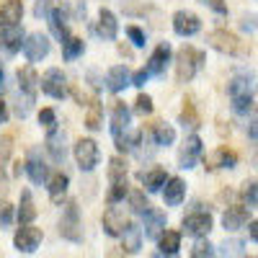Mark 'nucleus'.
<instances>
[{
	"instance_id": "obj_10",
	"label": "nucleus",
	"mask_w": 258,
	"mask_h": 258,
	"mask_svg": "<svg viewBox=\"0 0 258 258\" xmlns=\"http://www.w3.org/2000/svg\"><path fill=\"white\" fill-rule=\"evenodd\" d=\"M173 31L178 36H194L202 31V18L191 11H176L173 13Z\"/></svg>"
},
{
	"instance_id": "obj_39",
	"label": "nucleus",
	"mask_w": 258,
	"mask_h": 258,
	"mask_svg": "<svg viewBox=\"0 0 258 258\" xmlns=\"http://www.w3.org/2000/svg\"><path fill=\"white\" fill-rule=\"evenodd\" d=\"M191 258H214V245L204 238H199L191 248Z\"/></svg>"
},
{
	"instance_id": "obj_49",
	"label": "nucleus",
	"mask_w": 258,
	"mask_h": 258,
	"mask_svg": "<svg viewBox=\"0 0 258 258\" xmlns=\"http://www.w3.org/2000/svg\"><path fill=\"white\" fill-rule=\"evenodd\" d=\"M240 29H243V31H248V34H250V31H255V29H258V21H255V16H243V21H240Z\"/></svg>"
},
{
	"instance_id": "obj_2",
	"label": "nucleus",
	"mask_w": 258,
	"mask_h": 258,
	"mask_svg": "<svg viewBox=\"0 0 258 258\" xmlns=\"http://www.w3.org/2000/svg\"><path fill=\"white\" fill-rule=\"evenodd\" d=\"M204 52L202 49H197V47H183V49H178V54H176V78H178V83H188V80H194V75H197L202 68H204Z\"/></svg>"
},
{
	"instance_id": "obj_9",
	"label": "nucleus",
	"mask_w": 258,
	"mask_h": 258,
	"mask_svg": "<svg viewBox=\"0 0 258 258\" xmlns=\"http://www.w3.org/2000/svg\"><path fill=\"white\" fill-rule=\"evenodd\" d=\"M49 49H52V44H49L47 34H41V31L29 34V36H26V41H24V54H26V59H29V62H39V59H44V57L49 54Z\"/></svg>"
},
{
	"instance_id": "obj_13",
	"label": "nucleus",
	"mask_w": 258,
	"mask_h": 258,
	"mask_svg": "<svg viewBox=\"0 0 258 258\" xmlns=\"http://www.w3.org/2000/svg\"><path fill=\"white\" fill-rule=\"evenodd\" d=\"M199 155H202V140H199V135H188L183 140V145H181V153H178L181 168H194L197 160H199Z\"/></svg>"
},
{
	"instance_id": "obj_26",
	"label": "nucleus",
	"mask_w": 258,
	"mask_h": 258,
	"mask_svg": "<svg viewBox=\"0 0 258 258\" xmlns=\"http://www.w3.org/2000/svg\"><path fill=\"white\" fill-rule=\"evenodd\" d=\"M140 181L145 183V188L150 191V194H155V191H163V186H165V181H168V173L163 168H153V170H142L140 173Z\"/></svg>"
},
{
	"instance_id": "obj_53",
	"label": "nucleus",
	"mask_w": 258,
	"mask_h": 258,
	"mask_svg": "<svg viewBox=\"0 0 258 258\" xmlns=\"http://www.w3.org/2000/svg\"><path fill=\"white\" fill-rule=\"evenodd\" d=\"M6 121H8V103L0 101V124H6Z\"/></svg>"
},
{
	"instance_id": "obj_51",
	"label": "nucleus",
	"mask_w": 258,
	"mask_h": 258,
	"mask_svg": "<svg viewBox=\"0 0 258 258\" xmlns=\"http://www.w3.org/2000/svg\"><path fill=\"white\" fill-rule=\"evenodd\" d=\"M248 137H250L253 142H258V119L250 121V126H248Z\"/></svg>"
},
{
	"instance_id": "obj_20",
	"label": "nucleus",
	"mask_w": 258,
	"mask_h": 258,
	"mask_svg": "<svg viewBox=\"0 0 258 258\" xmlns=\"http://www.w3.org/2000/svg\"><path fill=\"white\" fill-rule=\"evenodd\" d=\"M116 31H119V21H116V16H114L111 11L101 8L98 21H96V34H98L101 39H106V41H111V39H116Z\"/></svg>"
},
{
	"instance_id": "obj_35",
	"label": "nucleus",
	"mask_w": 258,
	"mask_h": 258,
	"mask_svg": "<svg viewBox=\"0 0 258 258\" xmlns=\"http://www.w3.org/2000/svg\"><path fill=\"white\" fill-rule=\"evenodd\" d=\"M243 240H225L217 250V258H243Z\"/></svg>"
},
{
	"instance_id": "obj_50",
	"label": "nucleus",
	"mask_w": 258,
	"mask_h": 258,
	"mask_svg": "<svg viewBox=\"0 0 258 258\" xmlns=\"http://www.w3.org/2000/svg\"><path fill=\"white\" fill-rule=\"evenodd\" d=\"M147 78H150V73H147V70H137V73L132 75V85H137V88H142V85L147 83Z\"/></svg>"
},
{
	"instance_id": "obj_4",
	"label": "nucleus",
	"mask_w": 258,
	"mask_h": 258,
	"mask_svg": "<svg viewBox=\"0 0 258 258\" xmlns=\"http://www.w3.org/2000/svg\"><path fill=\"white\" fill-rule=\"evenodd\" d=\"M39 85H41V91H44L47 96H52L57 101H62L64 96H68V78H64V73L59 68H49L44 73V78L39 80Z\"/></svg>"
},
{
	"instance_id": "obj_6",
	"label": "nucleus",
	"mask_w": 258,
	"mask_h": 258,
	"mask_svg": "<svg viewBox=\"0 0 258 258\" xmlns=\"http://www.w3.org/2000/svg\"><path fill=\"white\" fill-rule=\"evenodd\" d=\"M101 160V153H98V145L93 140H78L75 142V163L80 170H93Z\"/></svg>"
},
{
	"instance_id": "obj_34",
	"label": "nucleus",
	"mask_w": 258,
	"mask_h": 258,
	"mask_svg": "<svg viewBox=\"0 0 258 258\" xmlns=\"http://www.w3.org/2000/svg\"><path fill=\"white\" fill-rule=\"evenodd\" d=\"M68 183H70V178L64 176V173H54L52 178H49V183H47V188H49V197L57 202L64 191H68Z\"/></svg>"
},
{
	"instance_id": "obj_8",
	"label": "nucleus",
	"mask_w": 258,
	"mask_h": 258,
	"mask_svg": "<svg viewBox=\"0 0 258 258\" xmlns=\"http://www.w3.org/2000/svg\"><path fill=\"white\" fill-rule=\"evenodd\" d=\"M183 232L194 235V238H207L212 230V214L209 212H191L183 217Z\"/></svg>"
},
{
	"instance_id": "obj_37",
	"label": "nucleus",
	"mask_w": 258,
	"mask_h": 258,
	"mask_svg": "<svg viewBox=\"0 0 258 258\" xmlns=\"http://www.w3.org/2000/svg\"><path fill=\"white\" fill-rule=\"evenodd\" d=\"M126 197H129V207H132V212L145 214V212L150 209V202H147V197H145V191H129Z\"/></svg>"
},
{
	"instance_id": "obj_21",
	"label": "nucleus",
	"mask_w": 258,
	"mask_h": 258,
	"mask_svg": "<svg viewBox=\"0 0 258 258\" xmlns=\"http://www.w3.org/2000/svg\"><path fill=\"white\" fill-rule=\"evenodd\" d=\"M186 197V183L183 178H168L165 186H163V199L168 207H178Z\"/></svg>"
},
{
	"instance_id": "obj_44",
	"label": "nucleus",
	"mask_w": 258,
	"mask_h": 258,
	"mask_svg": "<svg viewBox=\"0 0 258 258\" xmlns=\"http://www.w3.org/2000/svg\"><path fill=\"white\" fill-rule=\"evenodd\" d=\"M11 222H13V207L3 202L0 204V227H11Z\"/></svg>"
},
{
	"instance_id": "obj_52",
	"label": "nucleus",
	"mask_w": 258,
	"mask_h": 258,
	"mask_svg": "<svg viewBox=\"0 0 258 258\" xmlns=\"http://www.w3.org/2000/svg\"><path fill=\"white\" fill-rule=\"evenodd\" d=\"M248 232H250V240L258 243V220H253V222L248 225Z\"/></svg>"
},
{
	"instance_id": "obj_7",
	"label": "nucleus",
	"mask_w": 258,
	"mask_h": 258,
	"mask_svg": "<svg viewBox=\"0 0 258 258\" xmlns=\"http://www.w3.org/2000/svg\"><path fill=\"white\" fill-rule=\"evenodd\" d=\"M13 245L21 253H34L41 245V230L31 227V225H21L16 230V235H13Z\"/></svg>"
},
{
	"instance_id": "obj_38",
	"label": "nucleus",
	"mask_w": 258,
	"mask_h": 258,
	"mask_svg": "<svg viewBox=\"0 0 258 258\" xmlns=\"http://www.w3.org/2000/svg\"><path fill=\"white\" fill-rule=\"evenodd\" d=\"M109 178H111V183L126 181V163L121 158H111L109 160Z\"/></svg>"
},
{
	"instance_id": "obj_24",
	"label": "nucleus",
	"mask_w": 258,
	"mask_h": 258,
	"mask_svg": "<svg viewBox=\"0 0 258 258\" xmlns=\"http://www.w3.org/2000/svg\"><path fill=\"white\" fill-rule=\"evenodd\" d=\"M142 238H145L142 227L129 222V225L124 227V232H121V248H124L126 253H137V250L142 248Z\"/></svg>"
},
{
	"instance_id": "obj_25",
	"label": "nucleus",
	"mask_w": 258,
	"mask_h": 258,
	"mask_svg": "<svg viewBox=\"0 0 258 258\" xmlns=\"http://www.w3.org/2000/svg\"><path fill=\"white\" fill-rule=\"evenodd\" d=\"M18 88L26 98H34L36 96V88H39V75L34 73V68H24L18 70Z\"/></svg>"
},
{
	"instance_id": "obj_46",
	"label": "nucleus",
	"mask_w": 258,
	"mask_h": 258,
	"mask_svg": "<svg viewBox=\"0 0 258 258\" xmlns=\"http://www.w3.org/2000/svg\"><path fill=\"white\" fill-rule=\"evenodd\" d=\"M54 121H57V116H54L52 109H41V111H39V124H44V126L54 129Z\"/></svg>"
},
{
	"instance_id": "obj_36",
	"label": "nucleus",
	"mask_w": 258,
	"mask_h": 258,
	"mask_svg": "<svg viewBox=\"0 0 258 258\" xmlns=\"http://www.w3.org/2000/svg\"><path fill=\"white\" fill-rule=\"evenodd\" d=\"M240 194H243V202H245L248 209L258 207V181H245L243 188H240Z\"/></svg>"
},
{
	"instance_id": "obj_3",
	"label": "nucleus",
	"mask_w": 258,
	"mask_h": 258,
	"mask_svg": "<svg viewBox=\"0 0 258 258\" xmlns=\"http://www.w3.org/2000/svg\"><path fill=\"white\" fill-rule=\"evenodd\" d=\"M59 235L68 238L73 243H80L83 238V230H80V212H78V204L75 202H68L62 212V220H59Z\"/></svg>"
},
{
	"instance_id": "obj_29",
	"label": "nucleus",
	"mask_w": 258,
	"mask_h": 258,
	"mask_svg": "<svg viewBox=\"0 0 258 258\" xmlns=\"http://www.w3.org/2000/svg\"><path fill=\"white\" fill-rule=\"evenodd\" d=\"M158 248H160V253H165V255H176L178 248H181V232L165 230L160 238H158Z\"/></svg>"
},
{
	"instance_id": "obj_30",
	"label": "nucleus",
	"mask_w": 258,
	"mask_h": 258,
	"mask_svg": "<svg viewBox=\"0 0 258 258\" xmlns=\"http://www.w3.org/2000/svg\"><path fill=\"white\" fill-rule=\"evenodd\" d=\"M49 24H52V31H54V36L59 41H64L70 36V31H68V13H64L62 8H54L49 13Z\"/></svg>"
},
{
	"instance_id": "obj_33",
	"label": "nucleus",
	"mask_w": 258,
	"mask_h": 258,
	"mask_svg": "<svg viewBox=\"0 0 258 258\" xmlns=\"http://www.w3.org/2000/svg\"><path fill=\"white\" fill-rule=\"evenodd\" d=\"M83 52H85V41H83V39L68 36V39L62 41V57H64V59H78Z\"/></svg>"
},
{
	"instance_id": "obj_31",
	"label": "nucleus",
	"mask_w": 258,
	"mask_h": 258,
	"mask_svg": "<svg viewBox=\"0 0 258 258\" xmlns=\"http://www.w3.org/2000/svg\"><path fill=\"white\" fill-rule=\"evenodd\" d=\"M207 160H209L212 168H235V163H238V155H235L232 150H227V147H220V150H214Z\"/></svg>"
},
{
	"instance_id": "obj_40",
	"label": "nucleus",
	"mask_w": 258,
	"mask_h": 258,
	"mask_svg": "<svg viewBox=\"0 0 258 258\" xmlns=\"http://www.w3.org/2000/svg\"><path fill=\"white\" fill-rule=\"evenodd\" d=\"M186 106H183V111H181V124L183 126H199V116H197V111H194V103L191 101H183Z\"/></svg>"
},
{
	"instance_id": "obj_23",
	"label": "nucleus",
	"mask_w": 258,
	"mask_h": 258,
	"mask_svg": "<svg viewBox=\"0 0 258 258\" xmlns=\"http://www.w3.org/2000/svg\"><path fill=\"white\" fill-rule=\"evenodd\" d=\"M21 16H24L21 0H6L0 6V24L3 26H21Z\"/></svg>"
},
{
	"instance_id": "obj_55",
	"label": "nucleus",
	"mask_w": 258,
	"mask_h": 258,
	"mask_svg": "<svg viewBox=\"0 0 258 258\" xmlns=\"http://www.w3.org/2000/svg\"><path fill=\"white\" fill-rule=\"evenodd\" d=\"M150 258H176V255H165V253H160V250H158V253H153Z\"/></svg>"
},
{
	"instance_id": "obj_47",
	"label": "nucleus",
	"mask_w": 258,
	"mask_h": 258,
	"mask_svg": "<svg viewBox=\"0 0 258 258\" xmlns=\"http://www.w3.org/2000/svg\"><path fill=\"white\" fill-rule=\"evenodd\" d=\"M49 8H52V0H39V3H36V8H34L36 18H44V16L49 18V13H52Z\"/></svg>"
},
{
	"instance_id": "obj_18",
	"label": "nucleus",
	"mask_w": 258,
	"mask_h": 258,
	"mask_svg": "<svg viewBox=\"0 0 258 258\" xmlns=\"http://www.w3.org/2000/svg\"><path fill=\"white\" fill-rule=\"evenodd\" d=\"M126 225H129V222H126L124 212H121L119 207H109V209L103 212V230H106V235H111V238H119Z\"/></svg>"
},
{
	"instance_id": "obj_14",
	"label": "nucleus",
	"mask_w": 258,
	"mask_h": 258,
	"mask_svg": "<svg viewBox=\"0 0 258 258\" xmlns=\"http://www.w3.org/2000/svg\"><path fill=\"white\" fill-rule=\"evenodd\" d=\"M47 150L54 163H64V158H68V132L64 129H52L47 135Z\"/></svg>"
},
{
	"instance_id": "obj_27",
	"label": "nucleus",
	"mask_w": 258,
	"mask_h": 258,
	"mask_svg": "<svg viewBox=\"0 0 258 258\" xmlns=\"http://www.w3.org/2000/svg\"><path fill=\"white\" fill-rule=\"evenodd\" d=\"M153 142H155L158 147H168V145H173V142H176V129L170 126V124H165V121L153 124Z\"/></svg>"
},
{
	"instance_id": "obj_22",
	"label": "nucleus",
	"mask_w": 258,
	"mask_h": 258,
	"mask_svg": "<svg viewBox=\"0 0 258 258\" xmlns=\"http://www.w3.org/2000/svg\"><path fill=\"white\" fill-rule=\"evenodd\" d=\"M106 85H109V91H114V93L124 91L126 85H132V75H129L126 64H114L109 70V75H106Z\"/></svg>"
},
{
	"instance_id": "obj_12",
	"label": "nucleus",
	"mask_w": 258,
	"mask_h": 258,
	"mask_svg": "<svg viewBox=\"0 0 258 258\" xmlns=\"http://www.w3.org/2000/svg\"><path fill=\"white\" fill-rule=\"evenodd\" d=\"M26 173L34 183H44L49 181V170H47V163L41 158V150L39 147H31L29 155H26Z\"/></svg>"
},
{
	"instance_id": "obj_28",
	"label": "nucleus",
	"mask_w": 258,
	"mask_h": 258,
	"mask_svg": "<svg viewBox=\"0 0 258 258\" xmlns=\"http://www.w3.org/2000/svg\"><path fill=\"white\" fill-rule=\"evenodd\" d=\"M36 217V207L31 199V191H21V204H18V222L21 225H31Z\"/></svg>"
},
{
	"instance_id": "obj_56",
	"label": "nucleus",
	"mask_w": 258,
	"mask_h": 258,
	"mask_svg": "<svg viewBox=\"0 0 258 258\" xmlns=\"http://www.w3.org/2000/svg\"><path fill=\"white\" fill-rule=\"evenodd\" d=\"M243 258H258V255H243Z\"/></svg>"
},
{
	"instance_id": "obj_32",
	"label": "nucleus",
	"mask_w": 258,
	"mask_h": 258,
	"mask_svg": "<svg viewBox=\"0 0 258 258\" xmlns=\"http://www.w3.org/2000/svg\"><path fill=\"white\" fill-rule=\"evenodd\" d=\"M85 126H88L91 132H98V129L103 126V106L98 101H93L88 106V111H85Z\"/></svg>"
},
{
	"instance_id": "obj_5",
	"label": "nucleus",
	"mask_w": 258,
	"mask_h": 258,
	"mask_svg": "<svg viewBox=\"0 0 258 258\" xmlns=\"http://www.w3.org/2000/svg\"><path fill=\"white\" fill-rule=\"evenodd\" d=\"M255 91H258V83H255V75H250V73H238L227 83L230 98H250L253 101Z\"/></svg>"
},
{
	"instance_id": "obj_42",
	"label": "nucleus",
	"mask_w": 258,
	"mask_h": 258,
	"mask_svg": "<svg viewBox=\"0 0 258 258\" xmlns=\"http://www.w3.org/2000/svg\"><path fill=\"white\" fill-rule=\"evenodd\" d=\"M135 111L142 114V116H145V114H153V98H150L147 93H140L137 101H135Z\"/></svg>"
},
{
	"instance_id": "obj_17",
	"label": "nucleus",
	"mask_w": 258,
	"mask_h": 258,
	"mask_svg": "<svg viewBox=\"0 0 258 258\" xmlns=\"http://www.w3.org/2000/svg\"><path fill=\"white\" fill-rule=\"evenodd\" d=\"M142 217H145V235H147V238H153V240H158L160 235L165 232V212L150 207Z\"/></svg>"
},
{
	"instance_id": "obj_16",
	"label": "nucleus",
	"mask_w": 258,
	"mask_h": 258,
	"mask_svg": "<svg viewBox=\"0 0 258 258\" xmlns=\"http://www.w3.org/2000/svg\"><path fill=\"white\" fill-rule=\"evenodd\" d=\"M24 41H26V36H24V29L21 26H3L0 29V44H3V49L8 54H16L18 49H24Z\"/></svg>"
},
{
	"instance_id": "obj_11",
	"label": "nucleus",
	"mask_w": 258,
	"mask_h": 258,
	"mask_svg": "<svg viewBox=\"0 0 258 258\" xmlns=\"http://www.w3.org/2000/svg\"><path fill=\"white\" fill-rule=\"evenodd\" d=\"M248 222H250V209H248L245 204H232V207H227L225 214H222V227L230 230V232L243 230Z\"/></svg>"
},
{
	"instance_id": "obj_45",
	"label": "nucleus",
	"mask_w": 258,
	"mask_h": 258,
	"mask_svg": "<svg viewBox=\"0 0 258 258\" xmlns=\"http://www.w3.org/2000/svg\"><path fill=\"white\" fill-rule=\"evenodd\" d=\"M253 109V101L250 98H232V111L235 114H248Z\"/></svg>"
},
{
	"instance_id": "obj_48",
	"label": "nucleus",
	"mask_w": 258,
	"mask_h": 258,
	"mask_svg": "<svg viewBox=\"0 0 258 258\" xmlns=\"http://www.w3.org/2000/svg\"><path fill=\"white\" fill-rule=\"evenodd\" d=\"M199 3H204L214 13H227V3H225V0H199Z\"/></svg>"
},
{
	"instance_id": "obj_43",
	"label": "nucleus",
	"mask_w": 258,
	"mask_h": 258,
	"mask_svg": "<svg viewBox=\"0 0 258 258\" xmlns=\"http://www.w3.org/2000/svg\"><path fill=\"white\" fill-rule=\"evenodd\" d=\"M126 36L132 39L135 47H145V41H147V36H145V31H142L140 26H129V29H126Z\"/></svg>"
},
{
	"instance_id": "obj_15",
	"label": "nucleus",
	"mask_w": 258,
	"mask_h": 258,
	"mask_svg": "<svg viewBox=\"0 0 258 258\" xmlns=\"http://www.w3.org/2000/svg\"><path fill=\"white\" fill-rule=\"evenodd\" d=\"M129 119H132V114H129V109L124 106V101H116L114 109H111V135H114V140H119L129 132Z\"/></svg>"
},
{
	"instance_id": "obj_1",
	"label": "nucleus",
	"mask_w": 258,
	"mask_h": 258,
	"mask_svg": "<svg viewBox=\"0 0 258 258\" xmlns=\"http://www.w3.org/2000/svg\"><path fill=\"white\" fill-rule=\"evenodd\" d=\"M207 41H209V44L217 49V52H222V54H227V57H248V54H250V44H248V41H243L238 34H232V31H227V29H214V31H209Z\"/></svg>"
},
{
	"instance_id": "obj_41",
	"label": "nucleus",
	"mask_w": 258,
	"mask_h": 258,
	"mask_svg": "<svg viewBox=\"0 0 258 258\" xmlns=\"http://www.w3.org/2000/svg\"><path fill=\"white\" fill-rule=\"evenodd\" d=\"M126 181H116V183H111V191H109V204H116V202H121L124 197H126Z\"/></svg>"
},
{
	"instance_id": "obj_19",
	"label": "nucleus",
	"mask_w": 258,
	"mask_h": 258,
	"mask_svg": "<svg viewBox=\"0 0 258 258\" xmlns=\"http://www.w3.org/2000/svg\"><path fill=\"white\" fill-rule=\"evenodd\" d=\"M168 62H170V44H168V41H163V44H158L155 52L150 54L145 70H147L150 75H163L165 68H168Z\"/></svg>"
},
{
	"instance_id": "obj_54",
	"label": "nucleus",
	"mask_w": 258,
	"mask_h": 258,
	"mask_svg": "<svg viewBox=\"0 0 258 258\" xmlns=\"http://www.w3.org/2000/svg\"><path fill=\"white\" fill-rule=\"evenodd\" d=\"M6 91V70H3V64H0V93Z\"/></svg>"
}]
</instances>
